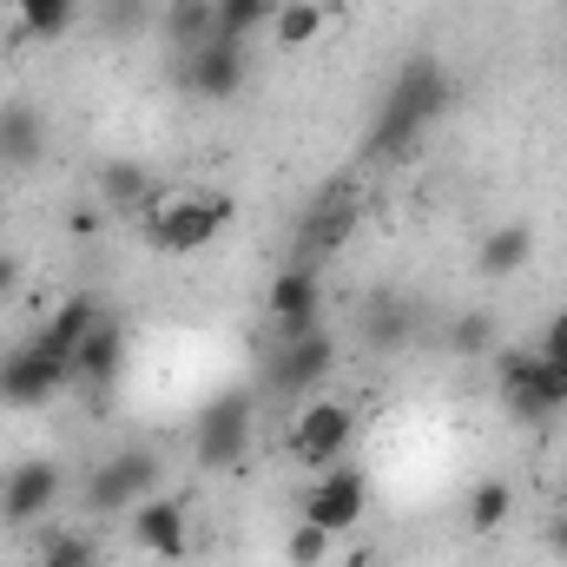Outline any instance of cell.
Here are the masks:
<instances>
[{
    "mask_svg": "<svg viewBox=\"0 0 567 567\" xmlns=\"http://www.w3.org/2000/svg\"><path fill=\"white\" fill-rule=\"evenodd\" d=\"M449 100H455V80H449V66H442V53H410L396 73H390V86H383V100H377V113H370V133H363V158H410L423 133L449 113Z\"/></svg>",
    "mask_w": 567,
    "mask_h": 567,
    "instance_id": "6da1fadb",
    "label": "cell"
},
{
    "mask_svg": "<svg viewBox=\"0 0 567 567\" xmlns=\"http://www.w3.org/2000/svg\"><path fill=\"white\" fill-rule=\"evenodd\" d=\"M488 363H495V396L508 403L515 423L548 429L567 410V363H548L535 343H502Z\"/></svg>",
    "mask_w": 567,
    "mask_h": 567,
    "instance_id": "7a4b0ae2",
    "label": "cell"
},
{
    "mask_svg": "<svg viewBox=\"0 0 567 567\" xmlns=\"http://www.w3.org/2000/svg\"><path fill=\"white\" fill-rule=\"evenodd\" d=\"M231 218H238V198H225V192H178L158 212H145L140 238L158 258H192V251L218 245L231 231Z\"/></svg>",
    "mask_w": 567,
    "mask_h": 567,
    "instance_id": "3957f363",
    "label": "cell"
},
{
    "mask_svg": "<svg viewBox=\"0 0 567 567\" xmlns=\"http://www.w3.org/2000/svg\"><path fill=\"white\" fill-rule=\"evenodd\" d=\"M357 225H363V192L350 178L317 185L310 205H303V218H297V231H290V265H310L317 271L323 258H337L357 238Z\"/></svg>",
    "mask_w": 567,
    "mask_h": 567,
    "instance_id": "277c9868",
    "label": "cell"
},
{
    "mask_svg": "<svg viewBox=\"0 0 567 567\" xmlns=\"http://www.w3.org/2000/svg\"><path fill=\"white\" fill-rule=\"evenodd\" d=\"M251 435H258V396H251V390H218V396H205V410L192 416V462H198L205 475H225V468L245 462Z\"/></svg>",
    "mask_w": 567,
    "mask_h": 567,
    "instance_id": "5b68a950",
    "label": "cell"
},
{
    "mask_svg": "<svg viewBox=\"0 0 567 567\" xmlns=\"http://www.w3.org/2000/svg\"><path fill=\"white\" fill-rule=\"evenodd\" d=\"M158 482H165L158 449L126 442V449H113L106 462H93V475L80 482V508H86V515H133L145 495H158Z\"/></svg>",
    "mask_w": 567,
    "mask_h": 567,
    "instance_id": "8992f818",
    "label": "cell"
},
{
    "mask_svg": "<svg viewBox=\"0 0 567 567\" xmlns=\"http://www.w3.org/2000/svg\"><path fill=\"white\" fill-rule=\"evenodd\" d=\"M337 370V337L323 323L310 330H271L265 343V390L271 396H317Z\"/></svg>",
    "mask_w": 567,
    "mask_h": 567,
    "instance_id": "52a82bcc",
    "label": "cell"
},
{
    "mask_svg": "<svg viewBox=\"0 0 567 567\" xmlns=\"http://www.w3.org/2000/svg\"><path fill=\"white\" fill-rule=\"evenodd\" d=\"M350 442H357V410L343 396H303V410L290 416V455L303 468H317V475L337 468L350 455Z\"/></svg>",
    "mask_w": 567,
    "mask_h": 567,
    "instance_id": "ba28073f",
    "label": "cell"
},
{
    "mask_svg": "<svg viewBox=\"0 0 567 567\" xmlns=\"http://www.w3.org/2000/svg\"><path fill=\"white\" fill-rule=\"evenodd\" d=\"M172 80H178L192 100H205V106L238 100L245 80H251L245 40H205V47H192V53H172Z\"/></svg>",
    "mask_w": 567,
    "mask_h": 567,
    "instance_id": "9c48e42d",
    "label": "cell"
},
{
    "mask_svg": "<svg viewBox=\"0 0 567 567\" xmlns=\"http://www.w3.org/2000/svg\"><path fill=\"white\" fill-rule=\"evenodd\" d=\"M66 390H73V363L47 357L40 343H13V350L0 357V403H7V410H47V403H60Z\"/></svg>",
    "mask_w": 567,
    "mask_h": 567,
    "instance_id": "30bf717a",
    "label": "cell"
},
{
    "mask_svg": "<svg viewBox=\"0 0 567 567\" xmlns=\"http://www.w3.org/2000/svg\"><path fill=\"white\" fill-rule=\"evenodd\" d=\"M370 515V475L363 468H350V462H337V468H323L310 488H303V522H317L323 535H350L357 522Z\"/></svg>",
    "mask_w": 567,
    "mask_h": 567,
    "instance_id": "8fae6325",
    "label": "cell"
},
{
    "mask_svg": "<svg viewBox=\"0 0 567 567\" xmlns=\"http://www.w3.org/2000/svg\"><path fill=\"white\" fill-rule=\"evenodd\" d=\"M60 495H66V468H60L53 455H27V462H13V468L0 475V522H7V528H27V522L53 515Z\"/></svg>",
    "mask_w": 567,
    "mask_h": 567,
    "instance_id": "7c38bea8",
    "label": "cell"
},
{
    "mask_svg": "<svg viewBox=\"0 0 567 567\" xmlns=\"http://www.w3.org/2000/svg\"><path fill=\"white\" fill-rule=\"evenodd\" d=\"M133 542H140L152 561H185L192 555V508L178 495H145L140 508L126 515Z\"/></svg>",
    "mask_w": 567,
    "mask_h": 567,
    "instance_id": "4fadbf2b",
    "label": "cell"
},
{
    "mask_svg": "<svg viewBox=\"0 0 567 567\" xmlns=\"http://www.w3.org/2000/svg\"><path fill=\"white\" fill-rule=\"evenodd\" d=\"M357 337H363V350H377V357L410 350V343H416V303H410L403 290H370V297L357 303Z\"/></svg>",
    "mask_w": 567,
    "mask_h": 567,
    "instance_id": "5bb4252c",
    "label": "cell"
},
{
    "mask_svg": "<svg viewBox=\"0 0 567 567\" xmlns=\"http://www.w3.org/2000/svg\"><path fill=\"white\" fill-rule=\"evenodd\" d=\"M265 317H271V330H310V323H323V284L310 265H284L271 290H265Z\"/></svg>",
    "mask_w": 567,
    "mask_h": 567,
    "instance_id": "9a60e30c",
    "label": "cell"
},
{
    "mask_svg": "<svg viewBox=\"0 0 567 567\" xmlns=\"http://www.w3.org/2000/svg\"><path fill=\"white\" fill-rule=\"evenodd\" d=\"M120 377H126V323L106 310V317L93 323V337L73 350V383L100 396V390H113Z\"/></svg>",
    "mask_w": 567,
    "mask_h": 567,
    "instance_id": "2e32d148",
    "label": "cell"
},
{
    "mask_svg": "<svg viewBox=\"0 0 567 567\" xmlns=\"http://www.w3.org/2000/svg\"><path fill=\"white\" fill-rule=\"evenodd\" d=\"M100 317H106V303H100L93 290H73V297H60V303H53V317H47V323L33 330V343H40L47 357L73 363V350H80V343L93 337V323H100Z\"/></svg>",
    "mask_w": 567,
    "mask_h": 567,
    "instance_id": "e0dca14e",
    "label": "cell"
},
{
    "mask_svg": "<svg viewBox=\"0 0 567 567\" xmlns=\"http://www.w3.org/2000/svg\"><path fill=\"white\" fill-rule=\"evenodd\" d=\"M47 158V113L27 106V100H7L0 106V172H40Z\"/></svg>",
    "mask_w": 567,
    "mask_h": 567,
    "instance_id": "ac0fdd59",
    "label": "cell"
},
{
    "mask_svg": "<svg viewBox=\"0 0 567 567\" xmlns=\"http://www.w3.org/2000/svg\"><path fill=\"white\" fill-rule=\"evenodd\" d=\"M528 258H535V225H522V218L495 225V231L475 245V271H482V278H515V271H528Z\"/></svg>",
    "mask_w": 567,
    "mask_h": 567,
    "instance_id": "d6986e66",
    "label": "cell"
},
{
    "mask_svg": "<svg viewBox=\"0 0 567 567\" xmlns=\"http://www.w3.org/2000/svg\"><path fill=\"white\" fill-rule=\"evenodd\" d=\"M442 350L462 357V363H488V357L502 350V323H495V310H455V317L442 323Z\"/></svg>",
    "mask_w": 567,
    "mask_h": 567,
    "instance_id": "ffe728a7",
    "label": "cell"
},
{
    "mask_svg": "<svg viewBox=\"0 0 567 567\" xmlns=\"http://www.w3.org/2000/svg\"><path fill=\"white\" fill-rule=\"evenodd\" d=\"M93 185H100V205H106V212H120V218H126V212H140L145 198H152V172H145L140 158H106Z\"/></svg>",
    "mask_w": 567,
    "mask_h": 567,
    "instance_id": "44dd1931",
    "label": "cell"
},
{
    "mask_svg": "<svg viewBox=\"0 0 567 567\" xmlns=\"http://www.w3.org/2000/svg\"><path fill=\"white\" fill-rule=\"evenodd\" d=\"M158 27H165V47H172V53H192V47L218 40V13H212V0H165Z\"/></svg>",
    "mask_w": 567,
    "mask_h": 567,
    "instance_id": "7402d4cb",
    "label": "cell"
},
{
    "mask_svg": "<svg viewBox=\"0 0 567 567\" xmlns=\"http://www.w3.org/2000/svg\"><path fill=\"white\" fill-rule=\"evenodd\" d=\"M323 27H330L323 0H278V13H271V40L278 47H310Z\"/></svg>",
    "mask_w": 567,
    "mask_h": 567,
    "instance_id": "603a6c76",
    "label": "cell"
},
{
    "mask_svg": "<svg viewBox=\"0 0 567 567\" xmlns=\"http://www.w3.org/2000/svg\"><path fill=\"white\" fill-rule=\"evenodd\" d=\"M508 515H515V488H508V482L488 475V482L468 488V535H495Z\"/></svg>",
    "mask_w": 567,
    "mask_h": 567,
    "instance_id": "cb8c5ba5",
    "label": "cell"
},
{
    "mask_svg": "<svg viewBox=\"0 0 567 567\" xmlns=\"http://www.w3.org/2000/svg\"><path fill=\"white\" fill-rule=\"evenodd\" d=\"M212 13H218V40H251L271 27L278 0H212Z\"/></svg>",
    "mask_w": 567,
    "mask_h": 567,
    "instance_id": "d4e9b609",
    "label": "cell"
},
{
    "mask_svg": "<svg viewBox=\"0 0 567 567\" xmlns=\"http://www.w3.org/2000/svg\"><path fill=\"white\" fill-rule=\"evenodd\" d=\"M13 13H20V33L53 40V33H66V27H73L80 0H13Z\"/></svg>",
    "mask_w": 567,
    "mask_h": 567,
    "instance_id": "484cf974",
    "label": "cell"
},
{
    "mask_svg": "<svg viewBox=\"0 0 567 567\" xmlns=\"http://www.w3.org/2000/svg\"><path fill=\"white\" fill-rule=\"evenodd\" d=\"M330 555H337V535H323L317 522H297V528L284 535V561L290 567H323Z\"/></svg>",
    "mask_w": 567,
    "mask_h": 567,
    "instance_id": "4316f807",
    "label": "cell"
},
{
    "mask_svg": "<svg viewBox=\"0 0 567 567\" xmlns=\"http://www.w3.org/2000/svg\"><path fill=\"white\" fill-rule=\"evenodd\" d=\"M40 567H100V548H93V535H53L40 548Z\"/></svg>",
    "mask_w": 567,
    "mask_h": 567,
    "instance_id": "83f0119b",
    "label": "cell"
},
{
    "mask_svg": "<svg viewBox=\"0 0 567 567\" xmlns=\"http://www.w3.org/2000/svg\"><path fill=\"white\" fill-rule=\"evenodd\" d=\"M145 20V0H100V27L106 33H133Z\"/></svg>",
    "mask_w": 567,
    "mask_h": 567,
    "instance_id": "f1b7e54d",
    "label": "cell"
},
{
    "mask_svg": "<svg viewBox=\"0 0 567 567\" xmlns=\"http://www.w3.org/2000/svg\"><path fill=\"white\" fill-rule=\"evenodd\" d=\"M535 350H542L548 363H567V310H555V317L542 323V337H535Z\"/></svg>",
    "mask_w": 567,
    "mask_h": 567,
    "instance_id": "f546056e",
    "label": "cell"
},
{
    "mask_svg": "<svg viewBox=\"0 0 567 567\" xmlns=\"http://www.w3.org/2000/svg\"><path fill=\"white\" fill-rule=\"evenodd\" d=\"M542 542H548V548H555V555L567 561V502H555V515H548V528H542Z\"/></svg>",
    "mask_w": 567,
    "mask_h": 567,
    "instance_id": "4dcf8cb0",
    "label": "cell"
},
{
    "mask_svg": "<svg viewBox=\"0 0 567 567\" xmlns=\"http://www.w3.org/2000/svg\"><path fill=\"white\" fill-rule=\"evenodd\" d=\"M66 231H73V238H100V212H93V205L66 212Z\"/></svg>",
    "mask_w": 567,
    "mask_h": 567,
    "instance_id": "1f68e13d",
    "label": "cell"
},
{
    "mask_svg": "<svg viewBox=\"0 0 567 567\" xmlns=\"http://www.w3.org/2000/svg\"><path fill=\"white\" fill-rule=\"evenodd\" d=\"M13 290H20V258H13V251H0V303H7Z\"/></svg>",
    "mask_w": 567,
    "mask_h": 567,
    "instance_id": "d6a6232c",
    "label": "cell"
},
{
    "mask_svg": "<svg viewBox=\"0 0 567 567\" xmlns=\"http://www.w3.org/2000/svg\"><path fill=\"white\" fill-rule=\"evenodd\" d=\"M555 502H567V462H561V475H555Z\"/></svg>",
    "mask_w": 567,
    "mask_h": 567,
    "instance_id": "836d02e7",
    "label": "cell"
},
{
    "mask_svg": "<svg viewBox=\"0 0 567 567\" xmlns=\"http://www.w3.org/2000/svg\"><path fill=\"white\" fill-rule=\"evenodd\" d=\"M0 212H7V198H0Z\"/></svg>",
    "mask_w": 567,
    "mask_h": 567,
    "instance_id": "e575fe53",
    "label": "cell"
}]
</instances>
